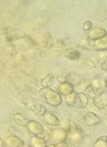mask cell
Instances as JSON below:
<instances>
[{"mask_svg":"<svg viewBox=\"0 0 107 147\" xmlns=\"http://www.w3.org/2000/svg\"><path fill=\"white\" fill-rule=\"evenodd\" d=\"M39 95L42 98H44V100L50 106H54V107H59L62 105V102H63L60 94L51 88H42L39 91Z\"/></svg>","mask_w":107,"mask_h":147,"instance_id":"obj_1","label":"cell"},{"mask_svg":"<svg viewBox=\"0 0 107 147\" xmlns=\"http://www.w3.org/2000/svg\"><path fill=\"white\" fill-rule=\"evenodd\" d=\"M83 138H84V134H83V131L79 128V126H77V124H71V126L68 127V131H67V139H68L71 143L78 144L83 140Z\"/></svg>","mask_w":107,"mask_h":147,"instance_id":"obj_2","label":"cell"},{"mask_svg":"<svg viewBox=\"0 0 107 147\" xmlns=\"http://www.w3.org/2000/svg\"><path fill=\"white\" fill-rule=\"evenodd\" d=\"M26 127L32 136H40L44 134V127H43V124L36 122V120H28V123H27Z\"/></svg>","mask_w":107,"mask_h":147,"instance_id":"obj_3","label":"cell"},{"mask_svg":"<svg viewBox=\"0 0 107 147\" xmlns=\"http://www.w3.org/2000/svg\"><path fill=\"white\" fill-rule=\"evenodd\" d=\"M4 143L7 147H24V140L16 135H8L4 139Z\"/></svg>","mask_w":107,"mask_h":147,"instance_id":"obj_4","label":"cell"},{"mask_svg":"<svg viewBox=\"0 0 107 147\" xmlns=\"http://www.w3.org/2000/svg\"><path fill=\"white\" fill-rule=\"evenodd\" d=\"M50 138L54 140H56L58 142H63V140L67 138V131H66L64 128H54V130H51L50 131Z\"/></svg>","mask_w":107,"mask_h":147,"instance_id":"obj_5","label":"cell"},{"mask_svg":"<svg viewBox=\"0 0 107 147\" xmlns=\"http://www.w3.org/2000/svg\"><path fill=\"white\" fill-rule=\"evenodd\" d=\"M90 46L96 51H106L107 50V35L104 38H100L98 40H88Z\"/></svg>","mask_w":107,"mask_h":147,"instance_id":"obj_6","label":"cell"},{"mask_svg":"<svg viewBox=\"0 0 107 147\" xmlns=\"http://www.w3.org/2000/svg\"><path fill=\"white\" fill-rule=\"evenodd\" d=\"M83 120H84V123H86V126H88V127H94V126L100 123V118L96 114H94V112H87L84 115Z\"/></svg>","mask_w":107,"mask_h":147,"instance_id":"obj_7","label":"cell"},{"mask_svg":"<svg viewBox=\"0 0 107 147\" xmlns=\"http://www.w3.org/2000/svg\"><path fill=\"white\" fill-rule=\"evenodd\" d=\"M104 36H106V30L102 27H95L88 32L87 38H88V40H98V39L104 38Z\"/></svg>","mask_w":107,"mask_h":147,"instance_id":"obj_8","label":"cell"},{"mask_svg":"<svg viewBox=\"0 0 107 147\" xmlns=\"http://www.w3.org/2000/svg\"><path fill=\"white\" fill-rule=\"evenodd\" d=\"M94 106L99 110H104L107 107V92H100L94 98Z\"/></svg>","mask_w":107,"mask_h":147,"instance_id":"obj_9","label":"cell"},{"mask_svg":"<svg viewBox=\"0 0 107 147\" xmlns=\"http://www.w3.org/2000/svg\"><path fill=\"white\" fill-rule=\"evenodd\" d=\"M58 92L60 94V95L67 96L71 92H74V86L71 83H68V82H62L60 84H59V87H58Z\"/></svg>","mask_w":107,"mask_h":147,"instance_id":"obj_10","label":"cell"},{"mask_svg":"<svg viewBox=\"0 0 107 147\" xmlns=\"http://www.w3.org/2000/svg\"><path fill=\"white\" fill-rule=\"evenodd\" d=\"M87 105H88V96L84 92H78L75 107H78V109H84V107H87Z\"/></svg>","mask_w":107,"mask_h":147,"instance_id":"obj_11","label":"cell"},{"mask_svg":"<svg viewBox=\"0 0 107 147\" xmlns=\"http://www.w3.org/2000/svg\"><path fill=\"white\" fill-rule=\"evenodd\" d=\"M43 118H44L46 124H48V126H56V124H59V119H58V116L55 115L54 112H51V111L44 112Z\"/></svg>","mask_w":107,"mask_h":147,"instance_id":"obj_12","label":"cell"},{"mask_svg":"<svg viewBox=\"0 0 107 147\" xmlns=\"http://www.w3.org/2000/svg\"><path fill=\"white\" fill-rule=\"evenodd\" d=\"M63 55H64L66 58L71 59V60H78V59L80 58V52L78 50H74V48H68V50H66L64 52H63Z\"/></svg>","mask_w":107,"mask_h":147,"instance_id":"obj_13","label":"cell"},{"mask_svg":"<svg viewBox=\"0 0 107 147\" xmlns=\"http://www.w3.org/2000/svg\"><path fill=\"white\" fill-rule=\"evenodd\" d=\"M31 111L40 116V115H44V112H46L47 110L42 103H34V105H31Z\"/></svg>","mask_w":107,"mask_h":147,"instance_id":"obj_14","label":"cell"},{"mask_svg":"<svg viewBox=\"0 0 107 147\" xmlns=\"http://www.w3.org/2000/svg\"><path fill=\"white\" fill-rule=\"evenodd\" d=\"M54 79H55L54 74H47V76L43 78L42 80H40V86H42V88H50V86L52 84Z\"/></svg>","mask_w":107,"mask_h":147,"instance_id":"obj_15","label":"cell"},{"mask_svg":"<svg viewBox=\"0 0 107 147\" xmlns=\"http://www.w3.org/2000/svg\"><path fill=\"white\" fill-rule=\"evenodd\" d=\"M12 119H14V122H15L18 126H22V127L27 126V123H28V120L26 119V116L22 115V114H14V115H12Z\"/></svg>","mask_w":107,"mask_h":147,"instance_id":"obj_16","label":"cell"},{"mask_svg":"<svg viewBox=\"0 0 107 147\" xmlns=\"http://www.w3.org/2000/svg\"><path fill=\"white\" fill-rule=\"evenodd\" d=\"M31 146L32 147H46V138L32 136V138H31Z\"/></svg>","mask_w":107,"mask_h":147,"instance_id":"obj_17","label":"cell"},{"mask_svg":"<svg viewBox=\"0 0 107 147\" xmlns=\"http://www.w3.org/2000/svg\"><path fill=\"white\" fill-rule=\"evenodd\" d=\"M68 83H71V84H75V86H78V84H80L82 83V78L79 76V74H77V72H71L70 74V76H68Z\"/></svg>","mask_w":107,"mask_h":147,"instance_id":"obj_18","label":"cell"},{"mask_svg":"<svg viewBox=\"0 0 107 147\" xmlns=\"http://www.w3.org/2000/svg\"><path fill=\"white\" fill-rule=\"evenodd\" d=\"M64 102H66V105H67V106H70V107H74V106H75V102H77V94H75V92H71L70 95L64 96Z\"/></svg>","mask_w":107,"mask_h":147,"instance_id":"obj_19","label":"cell"},{"mask_svg":"<svg viewBox=\"0 0 107 147\" xmlns=\"http://www.w3.org/2000/svg\"><path fill=\"white\" fill-rule=\"evenodd\" d=\"M94 147H107V136H100L95 142Z\"/></svg>","mask_w":107,"mask_h":147,"instance_id":"obj_20","label":"cell"},{"mask_svg":"<svg viewBox=\"0 0 107 147\" xmlns=\"http://www.w3.org/2000/svg\"><path fill=\"white\" fill-rule=\"evenodd\" d=\"M92 30V23L90 22V20H86L83 23V31H86V32H90Z\"/></svg>","mask_w":107,"mask_h":147,"instance_id":"obj_21","label":"cell"},{"mask_svg":"<svg viewBox=\"0 0 107 147\" xmlns=\"http://www.w3.org/2000/svg\"><path fill=\"white\" fill-rule=\"evenodd\" d=\"M84 66L87 67V68H94V67H96V63H94L92 59H87L86 63H84Z\"/></svg>","mask_w":107,"mask_h":147,"instance_id":"obj_22","label":"cell"},{"mask_svg":"<svg viewBox=\"0 0 107 147\" xmlns=\"http://www.w3.org/2000/svg\"><path fill=\"white\" fill-rule=\"evenodd\" d=\"M55 144H56V147H68V144H67L66 140H63V142H58V143H55Z\"/></svg>","mask_w":107,"mask_h":147,"instance_id":"obj_23","label":"cell"},{"mask_svg":"<svg viewBox=\"0 0 107 147\" xmlns=\"http://www.w3.org/2000/svg\"><path fill=\"white\" fill-rule=\"evenodd\" d=\"M100 67H102L103 71H107V60H104L103 63H100Z\"/></svg>","mask_w":107,"mask_h":147,"instance_id":"obj_24","label":"cell"},{"mask_svg":"<svg viewBox=\"0 0 107 147\" xmlns=\"http://www.w3.org/2000/svg\"><path fill=\"white\" fill-rule=\"evenodd\" d=\"M0 147H7V146H5V143H4L3 139H0Z\"/></svg>","mask_w":107,"mask_h":147,"instance_id":"obj_25","label":"cell"},{"mask_svg":"<svg viewBox=\"0 0 107 147\" xmlns=\"http://www.w3.org/2000/svg\"><path fill=\"white\" fill-rule=\"evenodd\" d=\"M46 147H56V144H48V146H46Z\"/></svg>","mask_w":107,"mask_h":147,"instance_id":"obj_26","label":"cell"},{"mask_svg":"<svg viewBox=\"0 0 107 147\" xmlns=\"http://www.w3.org/2000/svg\"><path fill=\"white\" fill-rule=\"evenodd\" d=\"M24 147H32L31 144H24Z\"/></svg>","mask_w":107,"mask_h":147,"instance_id":"obj_27","label":"cell"}]
</instances>
